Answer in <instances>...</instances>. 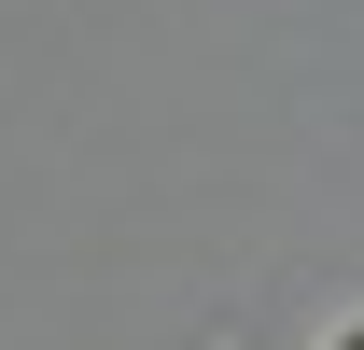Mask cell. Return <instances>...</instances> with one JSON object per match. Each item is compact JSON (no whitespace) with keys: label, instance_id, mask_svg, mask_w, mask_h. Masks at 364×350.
I'll return each mask as SVG.
<instances>
[{"label":"cell","instance_id":"6da1fadb","mask_svg":"<svg viewBox=\"0 0 364 350\" xmlns=\"http://www.w3.org/2000/svg\"><path fill=\"white\" fill-rule=\"evenodd\" d=\"M336 350H364V336H336Z\"/></svg>","mask_w":364,"mask_h":350}]
</instances>
